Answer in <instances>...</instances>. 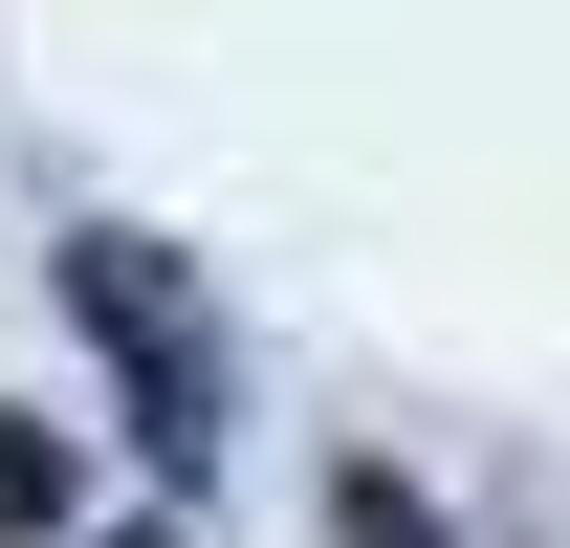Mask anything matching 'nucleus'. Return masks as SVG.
Returning a JSON list of instances; mask_svg holds the SVG:
<instances>
[{"label":"nucleus","mask_w":570,"mask_h":548,"mask_svg":"<svg viewBox=\"0 0 570 548\" xmlns=\"http://www.w3.org/2000/svg\"><path fill=\"white\" fill-rule=\"evenodd\" d=\"M67 307H88V351H110V395H132L154 461H219V307H198V264L132 242V219H88V242H67Z\"/></svg>","instance_id":"1"},{"label":"nucleus","mask_w":570,"mask_h":548,"mask_svg":"<svg viewBox=\"0 0 570 548\" xmlns=\"http://www.w3.org/2000/svg\"><path fill=\"white\" fill-rule=\"evenodd\" d=\"M110 548H176V527H110Z\"/></svg>","instance_id":"3"},{"label":"nucleus","mask_w":570,"mask_h":548,"mask_svg":"<svg viewBox=\"0 0 570 548\" xmlns=\"http://www.w3.org/2000/svg\"><path fill=\"white\" fill-rule=\"evenodd\" d=\"M67 527V439H45V417H0V548H45Z\"/></svg>","instance_id":"2"}]
</instances>
